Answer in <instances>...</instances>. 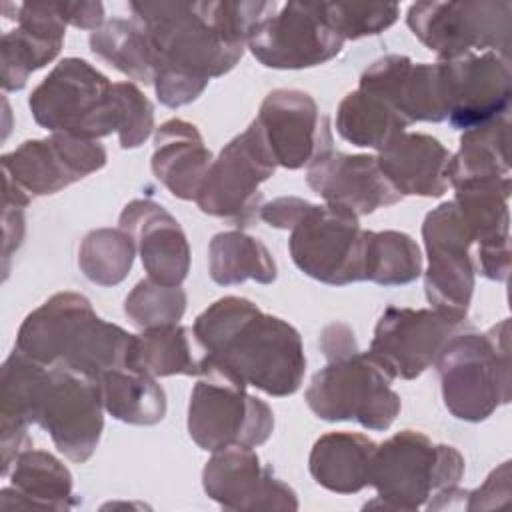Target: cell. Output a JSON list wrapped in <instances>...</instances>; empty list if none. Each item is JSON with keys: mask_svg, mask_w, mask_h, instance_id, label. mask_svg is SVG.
Returning a JSON list of instances; mask_svg holds the SVG:
<instances>
[{"mask_svg": "<svg viewBox=\"0 0 512 512\" xmlns=\"http://www.w3.org/2000/svg\"><path fill=\"white\" fill-rule=\"evenodd\" d=\"M154 56V90L168 108L194 102L230 72L276 2H130Z\"/></svg>", "mask_w": 512, "mask_h": 512, "instance_id": "cell-1", "label": "cell"}, {"mask_svg": "<svg viewBox=\"0 0 512 512\" xmlns=\"http://www.w3.org/2000/svg\"><path fill=\"white\" fill-rule=\"evenodd\" d=\"M46 430L72 462H86L104 430L98 378L36 362L14 348L0 376V432L6 444H28V424Z\"/></svg>", "mask_w": 512, "mask_h": 512, "instance_id": "cell-2", "label": "cell"}, {"mask_svg": "<svg viewBox=\"0 0 512 512\" xmlns=\"http://www.w3.org/2000/svg\"><path fill=\"white\" fill-rule=\"evenodd\" d=\"M202 360L270 396L294 394L306 372L298 330L240 296H224L196 316Z\"/></svg>", "mask_w": 512, "mask_h": 512, "instance_id": "cell-3", "label": "cell"}, {"mask_svg": "<svg viewBox=\"0 0 512 512\" xmlns=\"http://www.w3.org/2000/svg\"><path fill=\"white\" fill-rule=\"evenodd\" d=\"M134 334L102 320L78 292H58L32 310L18 328L16 350L46 366L92 378L126 366Z\"/></svg>", "mask_w": 512, "mask_h": 512, "instance_id": "cell-4", "label": "cell"}, {"mask_svg": "<svg viewBox=\"0 0 512 512\" xmlns=\"http://www.w3.org/2000/svg\"><path fill=\"white\" fill-rule=\"evenodd\" d=\"M260 218L290 230V256L306 276L330 286L364 280V230L354 212L282 196L264 202Z\"/></svg>", "mask_w": 512, "mask_h": 512, "instance_id": "cell-5", "label": "cell"}, {"mask_svg": "<svg viewBox=\"0 0 512 512\" xmlns=\"http://www.w3.org/2000/svg\"><path fill=\"white\" fill-rule=\"evenodd\" d=\"M508 318L488 332L454 334L436 358L448 412L466 422L486 420L510 402Z\"/></svg>", "mask_w": 512, "mask_h": 512, "instance_id": "cell-6", "label": "cell"}, {"mask_svg": "<svg viewBox=\"0 0 512 512\" xmlns=\"http://www.w3.org/2000/svg\"><path fill=\"white\" fill-rule=\"evenodd\" d=\"M464 476V458L454 446L434 444L426 434L402 430L376 446L370 486L378 500L368 506L418 510L430 496L456 488Z\"/></svg>", "mask_w": 512, "mask_h": 512, "instance_id": "cell-7", "label": "cell"}, {"mask_svg": "<svg viewBox=\"0 0 512 512\" xmlns=\"http://www.w3.org/2000/svg\"><path fill=\"white\" fill-rule=\"evenodd\" d=\"M30 112L42 128L98 140L120 130L114 84L82 58H64L32 90Z\"/></svg>", "mask_w": 512, "mask_h": 512, "instance_id": "cell-8", "label": "cell"}, {"mask_svg": "<svg viewBox=\"0 0 512 512\" xmlns=\"http://www.w3.org/2000/svg\"><path fill=\"white\" fill-rule=\"evenodd\" d=\"M274 432L270 406L248 394L246 384L216 364L200 360L188 404V434L206 452L260 446Z\"/></svg>", "mask_w": 512, "mask_h": 512, "instance_id": "cell-9", "label": "cell"}, {"mask_svg": "<svg viewBox=\"0 0 512 512\" xmlns=\"http://www.w3.org/2000/svg\"><path fill=\"white\" fill-rule=\"evenodd\" d=\"M394 376L370 356L354 350L328 360L308 388L306 404L322 420H354L368 430H388L400 412V396L392 390Z\"/></svg>", "mask_w": 512, "mask_h": 512, "instance_id": "cell-10", "label": "cell"}, {"mask_svg": "<svg viewBox=\"0 0 512 512\" xmlns=\"http://www.w3.org/2000/svg\"><path fill=\"white\" fill-rule=\"evenodd\" d=\"M406 22L414 36L446 58L496 52L508 58L512 36V2H416Z\"/></svg>", "mask_w": 512, "mask_h": 512, "instance_id": "cell-11", "label": "cell"}, {"mask_svg": "<svg viewBox=\"0 0 512 512\" xmlns=\"http://www.w3.org/2000/svg\"><path fill=\"white\" fill-rule=\"evenodd\" d=\"M278 164L264 140L260 126L252 124L234 136L212 160L198 190V208L224 218L240 228L256 224L264 206L260 184L266 182Z\"/></svg>", "mask_w": 512, "mask_h": 512, "instance_id": "cell-12", "label": "cell"}, {"mask_svg": "<svg viewBox=\"0 0 512 512\" xmlns=\"http://www.w3.org/2000/svg\"><path fill=\"white\" fill-rule=\"evenodd\" d=\"M422 238L428 254L426 298L440 314L464 322L474 292V262L470 258L474 236L454 200L442 202L426 214Z\"/></svg>", "mask_w": 512, "mask_h": 512, "instance_id": "cell-13", "label": "cell"}, {"mask_svg": "<svg viewBox=\"0 0 512 512\" xmlns=\"http://www.w3.org/2000/svg\"><path fill=\"white\" fill-rule=\"evenodd\" d=\"M446 120L470 130L508 114L512 76L508 58L496 52L438 60Z\"/></svg>", "mask_w": 512, "mask_h": 512, "instance_id": "cell-14", "label": "cell"}, {"mask_svg": "<svg viewBox=\"0 0 512 512\" xmlns=\"http://www.w3.org/2000/svg\"><path fill=\"white\" fill-rule=\"evenodd\" d=\"M246 46L268 68L300 70L332 60L344 38L324 20L320 4L288 2L256 26Z\"/></svg>", "mask_w": 512, "mask_h": 512, "instance_id": "cell-15", "label": "cell"}, {"mask_svg": "<svg viewBox=\"0 0 512 512\" xmlns=\"http://www.w3.org/2000/svg\"><path fill=\"white\" fill-rule=\"evenodd\" d=\"M106 164V148L98 140L54 132L42 140H26L2 156L4 178L28 196H46L98 172Z\"/></svg>", "mask_w": 512, "mask_h": 512, "instance_id": "cell-16", "label": "cell"}, {"mask_svg": "<svg viewBox=\"0 0 512 512\" xmlns=\"http://www.w3.org/2000/svg\"><path fill=\"white\" fill-rule=\"evenodd\" d=\"M460 324L434 308L388 306L374 328L368 352L394 378L412 380L436 362Z\"/></svg>", "mask_w": 512, "mask_h": 512, "instance_id": "cell-17", "label": "cell"}, {"mask_svg": "<svg viewBox=\"0 0 512 512\" xmlns=\"http://www.w3.org/2000/svg\"><path fill=\"white\" fill-rule=\"evenodd\" d=\"M278 166L298 170L332 150V132L316 100L302 90H272L254 118Z\"/></svg>", "mask_w": 512, "mask_h": 512, "instance_id": "cell-18", "label": "cell"}, {"mask_svg": "<svg viewBox=\"0 0 512 512\" xmlns=\"http://www.w3.org/2000/svg\"><path fill=\"white\" fill-rule=\"evenodd\" d=\"M204 492L228 510H296V492L260 464L248 446L212 452L202 470Z\"/></svg>", "mask_w": 512, "mask_h": 512, "instance_id": "cell-19", "label": "cell"}, {"mask_svg": "<svg viewBox=\"0 0 512 512\" xmlns=\"http://www.w3.org/2000/svg\"><path fill=\"white\" fill-rule=\"evenodd\" d=\"M306 182L326 204L346 208L356 216H368L402 200L380 170L378 158L368 154L328 150L308 166Z\"/></svg>", "mask_w": 512, "mask_h": 512, "instance_id": "cell-20", "label": "cell"}, {"mask_svg": "<svg viewBox=\"0 0 512 512\" xmlns=\"http://www.w3.org/2000/svg\"><path fill=\"white\" fill-rule=\"evenodd\" d=\"M358 88L388 102L408 124L446 120L438 62L382 56L362 72Z\"/></svg>", "mask_w": 512, "mask_h": 512, "instance_id": "cell-21", "label": "cell"}, {"mask_svg": "<svg viewBox=\"0 0 512 512\" xmlns=\"http://www.w3.org/2000/svg\"><path fill=\"white\" fill-rule=\"evenodd\" d=\"M118 228L128 232L140 252L148 278L180 286L190 270V246L180 222L154 200H132L124 206Z\"/></svg>", "mask_w": 512, "mask_h": 512, "instance_id": "cell-22", "label": "cell"}, {"mask_svg": "<svg viewBox=\"0 0 512 512\" xmlns=\"http://www.w3.org/2000/svg\"><path fill=\"white\" fill-rule=\"evenodd\" d=\"M18 28L2 36V88L22 90L28 76L52 62L64 44L66 20L58 2L16 6Z\"/></svg>", "mask_w": 512, "mask_h": 512, "instance_id": "cell-23", "label": "cell"}, {"mask_svg": "<svg viewBox=\"0 0 512 512\" xmlns=\"http://www.w3.org/2000/svg\"><path fill=\"white\" fill-rule=\"evenodd\" d=\"M450 156L434 136L402 132L376 158L400 196L438 198L448 188Z\"/></svg>", "mask_w": 512, "mask_h": 512, "instance_id": "cell-24", "label": "cell"}, {"mask_svg": "<svg viewBox=\"0 0 512 512\" xmlns=\"http://www.w3.org/2000/svg\"><path fill=\"white\" fill-rule=\"evenodd\" d=\"M212 160L194 124L172 118L156 130L152 172L176 198L196 200Z\"/></svg>", "mask_w": 512, "mask_h": 512, "instance_id": "cell-25", "label": "cell"}, {"mask_svg": "<svg viewBox=\"0 0 512 512\" xmlns=\"http://www.w3.org/2000/svg\"><path fill=\"white\" fill-rule=\"evenodd\" d=\"M10 486L0 492V508L70 510L76 506L70 470L50 452L22 450L4 478Z\"/></svg>", "mask_w": 512, "mask_h": 512, "instance_id": "cell-26", "label": "cell"}, {"mask_svg": "<svg viewBox=\"0 0 512 512\" xmlns=\"http://www.w3.org/2000/svg\"><path fill=\"white\" fill-rule=\"evenodd\" d=\"M376 442L364 434L328 432L320 436L310 452L312 478L336 494H356L370 486V468Z\"/></svg>", "mask_w": 512, "mask_h": 512, "instance_id": "cell-27", "label": "cell"}, {"mask_svg": "<svg viewBox=\"0 0 512 512\" xmlns=\"http://www.w3.org/2000/svg\"><path fill=\"white\" fill-rule=\"evenodd\" d=\"M202 350L194 338V332L180 324L146 328L142 334H134L126 366L144 372L152 378L158 376H198Z\"/></svg>", "mask_w": 512, "mask_h": 512, "instance_id": "cell-28", "label": "cell"}, {"mask_svg": "<svg viewBox=\"0 0 512 512\" xmlns=\"http://www.w3.org/2000/svg\"><path fill=\"white\" fill-rule=\"evenodd\" d=\"M104 410L126 424L152 426L166 416V394L156 380L128 366L106 370L100 378Z\"/></svg>", "mask_w": 512, "mask_h": 512, "instance_id": "cell-29", "label": "cell"}, {"mask_svg": "<svg viewBox=\"0 0 512 512\" xmlns=\"http://www.w3.org/2000/svg\"><path fill=\"white\" fill-rule=\"evenodd\" d=\"M210 278L220 286H234L246 280L272 284L276 264L268 248L240 230L218 232L208 246Z\"/></svg>", "mask_w": 512, "mask_h": 512, "instance_id": "cell-30", "label": "cell"}, {"mask_svg": "<svg viewBox=\"0 0 512 512\" xmlns=\"http://www.w3.org/2000/svg\"><path fill=\"white\" fill-rule=\"evenodd\" d=\"M408 126L388 102L360 88L348 92L336 110V130L354 146L382 150Z\"/></svg>", "mask_w": 512, "mask_h": 512, "instance_id": "cell-31", "label": "cell"}, {"mask_svg": "<svg viewBox=\"0 0 512 512\" xmlns=\"http://www.w3.org/2000/svg\"><path fill=\"white\" fill-rule=\"evenodd\" d=\"M510 176L508 164V114L464 130L460 148L448 162V184L468 178Z\"/></svg>", "mask_w": 512, "mask_h": 512, "instance_id": "cell-32", "label": "cell"}, {"mask_svg": "<svg viewBox=\"0 0 512 512\" xmlns=\"http://www.w3.org/2000/svg\"><path fill=\"white\" fill-rule=\"evenodd\" d=\"M90 50L130 80L154 84V56L146 34L134 20H106L90 34Z\"/></svg>", "mask_w": 512, "mask_h": 512, "instance_id": "cell-33", "label": "cell"}, {"mask_svg": "<svg viewBox=\"0 0 512 512\" xmlns=\"http://www.w3.org/2000/svg\"><path fill=\"white\" fill-rule=\"evenodd\" d=\"M422 272V254L412 236L398 230H364V280L382 286L414 282Z\"/></svg>", "mask_w": 512, "mask_h": 512, "instance_id": "cell-34", "label": "cell"}, {"mask_svg": "<svg viewBox=\"0 0 512 512\" xmlns=\"http://www.w3.org/2000/svg\"><path fill=\"white\" fill-rule=\"evenodd\" d=\"M136 244L122 228H98L84 236L78 250V266L98 286L120 284L134 262Z\"/></svg>", "mask_w": 512, "mask_h": 512, "instance_id": "cell-35", "label": "cell"}, {"mask_svg": "<svg viewBox=\"0 0 512 512\" xmlns=\"http://www.w3.org/2000/svg\"><path fill=\"white\" fill-rule=\"evenodd\" d=\"M186 310V292L180 286L140 280L124 300V314L138 328L178 324Z\"/></svg>", "mask_w": 512, "mask_h": 512, "instance_id": "cell-36", "label": "cell"}, {"mask_svg": "<svg viewBox=\"0 0 512 512\" xmlns=\"http://www.w3.org/2000/svg\"><path fill=\"white\" fill-rule=\"evenodd\" d=\"M324 20L346 40L376 36L390 28L400 8L396 4H358V2H320Z\"/></svg>", "mask_w": 512, "mask_h": 512, "instance_id": "cell-37", "label": "cell"}, {"mask_svg": "<svg viewBox=\"0 0 512 512\" xmlns=\"http://www.w3.org/2000/svg\"><path fill=\"white\" fill-rule=\"evenodd\" d=\"M114 90L120 104V146L138 148L154 130V106L134 82H114Z\"/></svg>", "mask_w": 512, "mask_h": 512, "instance_id": "cell-38", "label": "cell"}, {"mask_svg": "<svg viewBox=\"0 0 512 512\" xmlns=\"http://www.w3.org/2000/svg\"><path fill=\"white\" fill-rule=\"evenodd\" d=\"M30 196L16 186L12 180L4 178V260L10 258L12 250L22 244L24 238V208Z\"/></svg>", "mask_w": 512, "mask_h": 512, "instance_id": "cell-39", "label": "cell"}, {"mask_svg": "<svg viewBox=\"0 0 512 512\" xmlns=\"http://www.w3.org/2000/svg\"><path fill=\"white\" fill-rule=\"evenodd\" d=\"M510 496V462H504L500 468L492 470V474L486 478L484 486L468 492V510H478V508H492L496 506V498L494 496Z\"/></svg>", "mask_w": 512, "mask_h": 512, "instance_id": "cell-40", "label": "cell"}, {"mask_svg": "<svg viewBox=\"0 0 512 512\" xmlns=\"http://www.w3.org/2000/svg\"><path fill=\"white\" fill-rule=\"evenodd\" d=\"M66 24L82 30H98L104 24V6L100 2H58Z\"/></svg>", "mask_w": 512, "mask_h": 512, "instance_id": "cell-41", "label": "cell"}, {"mask_svg": "<svg viewBox=\"0 0 512 512\" xmlns=\"http://www.w3.org/2000/svg\"><path fill=\"white\" fill-rule=\"evenodd\" d=\"M320 350L324 352V356L328 360L358 350L352 328L344 322H332V324L324 326V330L320 334Z\"/></svg>", "mask_w": 512, "mask_h": 512, "instance_id": "cell-42", "label": "cell"}]
</instances>
